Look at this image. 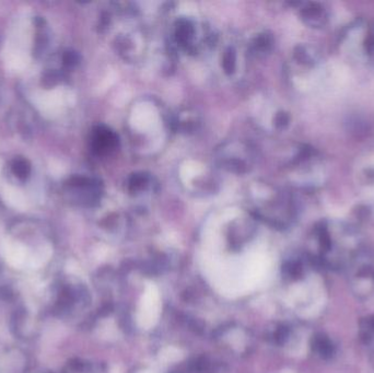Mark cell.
Returning <instances> with one entry per match:
<instances>
[{
    "instance_id": "cell-8",
    "label": "cell",
    "mask_w": 374,
    "mask_h": 373,
    "mask_svg": "<svg viewBox=\"0 0 374 373\" xmlns=\"http://www.w3.org/2000/svg\"><path fill=\"white\" fill-rule=\"evenodd\" d=\"M271 44H273L271 36L268 34H264L261 38L257 39V42H256V48L260 50H267L271 46Z\"/></svg>"
},
{
    "instance_id": "cell-3",
    "label": "cell",
    "mask_w": 374,
    "mask_h": 373,
    "mask_svg": "<svg viewBox=\"0 0 374 373\" xmlns=\"http://www.w3.org/2000/svg\"><path fill=\"white\" fill-rule=\"evenodd\" d=\"M303 17L312 24L323 23V17H324V11L322 7L317 4H310L303 10Z\"/></svg>"
},
{
    "instance_id": "cell-10",
    "label": "cell",
    "mask_w": 374,
    "mask_h": 373,
    "mask_svg": "<svg viewBox=\"0 0 374 373\" xmlns=\"http://www.w3.org/2000/svg\"><path fill=\"white\" fill-rule=\"evenodd\" d=\"M288 122H289V118H288V115L285 114V113H280V114L277 115V118H276V125L278 127H284V126H287L288 125Z\"/></svg>"
},
{
    "instance_id": "cell-2",
    "label": "cell",
    "mask_w": 374,
    "mask_h": 373,
    "mask_svg": "<svg viewBox=\"0 0 374 373\" xmlns=\"http://www.w3.org/2000/svg\"><path fill=\"white\" fill-rule=\"evenodd\" d=\"M313 348L322 358L329 359L335 354V347L327 336L320 334L313 338Z\"/></svg>"
},
{
    "instance_id": "cell-4",
    "label": "cell",
    "mask_w": 374,
    "mask_h": 373,
    "mask_svg": "<svg viewBox=\"0 0 374 373\" xmlns=\"http://www.w3.org/2000/svg\"><path fill=\"white\" fill-rule=\"evenodd\" d=\"M193 33H194L193 25L190 24L187 20H181L179 22V25L177 27V38L182 45H184V44L189 42V40L192 39Z\"/></svg>"
},
{
    "instance_id": "cell-11",
    "label": "cell",
    "mask_w": 374,
    "mask_h": 373,
    "mask_svg": "<svg viewBox=\"0 0 374 373\" xmlns=\"http://www.w3.org/2000/svg\"><path fill=\"white\" fill-rule=\"evenodd\" d=\"M372 326L374 327V320H373V322H372Z\"/></svg>"
},
{
    "instance_id": "cell-5",
    "label": "cell",
    "mask_w": 374,
    "mask_h": 373,
    "mask_svg": "<svg viewBox=\"0 0 374 373\" xmlns=\"http://www.w3.org/2000/svg\"><path fill=\"white\" fill-rule=\"evenodd\" d=\"M12 172L18 179L24 181L30 175L31 165L27 162V160L18 158L12 163Z\"/></svg>"
},
{
    "instance_id": "cell-1",
    "label": "cell",
    "mask_w": 374,
    "mask_h": 373,
    "mask_svg": "<svg viewBox=\"0 0 374 373\" xmlns=\"http://www.w3.org/2000/svg\"><path fill=\"white\" fill-rule=\"evenodd\" d=\"M117 145H119V137L111 129L105 126H99L94 129L92 147L98 155H107L117 148Z\"/></svg>"
},
{
    "instance_id": "cell-7",
    "label": "cell",
    "mask_w": 374,
    "mask_h": 373,
    "mask_svg": "<svg viewBox=\"0 0 374 373\" xmlns=\"http://www.w3.org/2000/svg\"><path fill=\"white\" fill-rule=\"evenodd\" d=\"M234 65H236V54H234L233 50L230 48L223 57V68L226 74H231V72H233Z\"/></svg>"
},
{
    "instance_id": "cell-9",
    "label": "cell",
    "mask_w": 374,
    "mask_h": 373,
    "mask_svg": "<svg viewBox=\"0 0 374 373\" xmlns=\"http://www.w3.org/2000/svg\"><path fill=\"white\" fill-rule=\"evenodd\" d=\"M64 61H65V64L66 65H75L78 63L79 58H78V55L75 53V52H67L64 57Z\"/></svg>"
},
{
    "instance_id": "cell-6",
    "label": "cell",
    "mask_w": 374,
    "mask_h": 373,
    "mask_svg": "<svg viewBox=\"0 0 374 373\" xmlns=\"http://www.w3.org/2000/svg\"><path fill=\"white\" fill-rule=\"evenodd\" d=\"M146 184H147V175L135 174L129 182V188L131 192H137L139 189L143 188Z\"/></svg>"
}]
</instances>
